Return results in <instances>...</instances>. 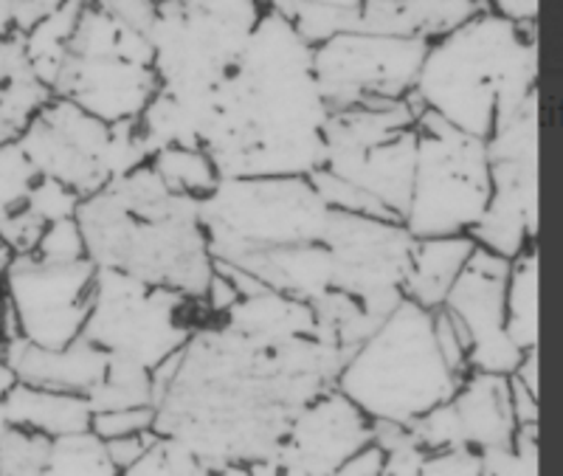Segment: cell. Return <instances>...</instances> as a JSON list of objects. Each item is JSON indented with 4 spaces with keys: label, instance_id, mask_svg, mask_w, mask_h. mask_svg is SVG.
Segmentation results:
<instances>
[{
    "label": "cell",
    "instance_id": "cell-1",
    "mask_svg": "<svg viewBox=\"0 0 563 476\" xmlns=\"http://www.w3.org/2000/svg\"><path fill=\"white\" fill-rule=\"evenodd\" d=\"M327 113L313 45L265 7L243 57L211 97L200 147L220 178H308L324 164Z\"/></svg>",
    "mask_w": 563,
    "mask_h": 476
},
{
    "label": "cell",
    "instance_id": "cell-2",
    "mask_svg": "<svg viewBox=\"0 0 563 476\" xmlns=\"http://www.w3.org/2000/svg\"><path fill=\"white\" fill-rule=\"evenodd\" d=\"M536 79V26L482 12L429 43L411 93L422 110L487 142L493 130L538 97Z\"/></svg>",
    "mask_w": 563,
    "mask_h": 476
},
{
    "label": "cell",
    "instance_id": "cell-3",
    "mask_svg": "<svg viewBox=\"0 0 563 476\" xmlns=\"http://www.w3.org/2000/svg\"><path fill=\"white\" fill-rule=\"evenodd\" d=\"M460 380L437 350L431 310L404 299L369 339L346 355L335 389L372 423L409 429L434 406L451 400Z\"/></svg>",
    "mask_w": 563,
    "mask_h": 476
},
{
    "label": "cell",
    "instance_id": "cell-4",
    "mask_svg": "<svg viewBox=\"0 0 563 476\" xmlns=\"http://www.w3.org/2000/svg\"><path fill=\"white\" fill-rule=\"evenodd\" d=\"M260 0H164L147 40L161 93L209 102L263 18Z\"/></svg>",
    "mask_w": 563,
    "mask_h": 476
},
{
    "label": "cell",
    "instance_id": "cell-5",
    "mask_svg": "<svg viewBox=\"0 0 563 476\" xmlns=\"http://www.w3.org/2000/svg\"><path fill=\"white\" fill-rule=\"evenodd\" d=\"M52 93L104 124L139 122L158 93L147 34L85 3Z\"/></svg>",
    "mask_w": 563,
    "mask_h": 476
},
{
    "label": "cell",
    "instance_id": "cell-6",
    "mask_svg": "<svg viewBox=\"0 0 563 476\" xmlns=\"http://www.w3.org/2000/svg\"><path fill=\"white\" fill-rule=\"evenodd\" d=\"M330 209L310 178H220L200 200V225L211 259L238 263L282 245L321 243Z\"/></svg>",
    "mask_w": 563,
    "mask_h": 476
},
{
    "label": "cell",
    "instance_id": "cell-7",
    "mask_svg": "<svg viewBox=\"0 0 563 476\" xmlns=\"http://www.w3.org/2000/svg\"><path fill=\"white\" fill-rule=\"evenodd\" d=\"M417 155L404 225L415 240L471 234L490 198L485 142L422 110L415 122Z\"/></svg>",
    "mask_w": 563,
    "mask_h": 476
},
{
    "label": "cell",
    "instance_id": "cell-8",
    "mask_svg": "<svg viewBox=\"0 0 563 476\" xmlns=\"http://www.w3.org/2000/svg\"><path fill=\"white\" fill-rule=\"evenodd\" d=\"M18 144L40 178H52L79 198L147 164L135 124H104L68 99L54 97L40 110Z\"/></svg>",
    "mask_w": 563,
    "mask_h": 476
},
{
    "label": "cell",
    "instance_id": "cell-9",
    "mask_svg": "<svg viewBox=\"0 0 563 476\" xmlns=\"http://www.w3.org/2000/svg\"><path fill=\"white\" fill-rule=\"evenodd\" d=\"M195 308L198 299L144 285L122 270L97 268L93 308L82 335L108 358L153 373L198 333Z\"/></svg>",
    "mask_w": 563,
    "mask_h": 476
},
{
    "label": "cell",
    "instance_id": "cell-10",
    "mask_svg": "<svg viewBox=\"0 0 563 476\" xmlns=\"http://www.w3.org/2000/svg\"><path fill=\"white\" fill-rule=\"evenodd\" d=\"M429 43L372 32H341L313 48V74L327 110L397 102L415 90Z\"/></svg>",
    "mask_w": 563,
    "mask_h": 476
},
{
    "label": "cell",
    "instance_id": "cell-11",
    "mask_svg": "<svg viewBox=\"0 0 563 476\" xmlns=\"http://www.w3.org/2000/svg\"><path fill=\"white\" fill-rule=\"evenodd\" d=\"M97 265L43 263L34 254H14L0 277V290L12 305L20 339L45 350L68 347L82 339L93 308Z\"/></svg>",
    "mask_w": 563,
    "mask_h": 476
},
{
    "label": "cell",
    "instance_id": "cell-12",
    "mask_svg": "<svg viewBox=\"0 0 563 476\" xmlns=\"http://www.w3.org/2000/svg\"><path fill=\"white\" fill-rule=\"evenodd\" d=\"M510 259L476 245L442 308L454 316L467 333V373L505 375L510 378L525 358L510 342L505 328V285Z\"/></svg>",
    "mask_w": 563,
    "mask_h": 476
},
{
    "label": "cell",
    "instance_id": "cell-13",
    "mask_svg": "<svg viewBox=\"0 0 563 476\" xmlns=\"http://www.w3.org/2000/svg\"><path fill=\"white\" fill-rule=\"evenodd\" d=\"M372 443V420L339 389H327L290 418L279 454L310 476H327Z\"/></svg>",
    "mask_w": 563,
    "mask_h": 476
},
{
    "label": "cell",
    "instance_id": "cell-14",
    "mask_svg": "<svg viewBox=\"0 0 563 476\" xmlns=\"http://www.w3.org/2000/svg\"><path fill=\"white\" fill-rule=\"evenodd\" d=\"M415 155H417V133L415 128L395 135L378 147L364 150L358 155H341V158H327L321 167L327 173L350 180L358 189H364L369 198H375L386 212L395 214L404 223L406 207H409L411 180H415Z\"/></svg>",
    "mask_w": 563,
    "mask_h": 476
},
{
    "label": "cell",
    "instance_id": "cell-15",
    "mask_svg": "<svg viewBox=\"0 0 563 476\" xmlns=\"http://www.w3.org/2000/svg\"><path fill=\"white\" fill-rule=\"evenodd\" d=\"M0 355L9 361L20 384L70 395H88L108 369V355L85 335L59 350H45L29 344L26 339H14L3 344Z\"/></svg>",
    "mask_w": 563,
    "mask_h": 476
},
{
    "label": "cell",
    "instance_id": "cell-16",
    "mask_svg": "<svg viewBox=\"0 0 563 476\" xmlns=\"http://www.w3.org/2000/svg\"><path fill=\"white\" fill-rule=\"evenodd\" d=\"M462 445L476 454L493 449H507L519 432L510 406V378L505 375L467 373L451 395Z\"/></svg>",
    "mask_w": 563,
    "mask_h": 476
},
{
    "label": "cell",
    "instance_id": "cell-17",
    "mask_svg": "<svg viewBox=\"0 0 563 476\" xmlns=\"http://www.w3.org/2000/svg\"><path fill=\"white\" fill-rule=\"evenodd\" d=\"M482 12V0H364L355 32L434 43Z\"/></svg>",
    "mask_w": 563,
    "mask_h": 476
},
{
    "label": "cell",
    "instance_id": "cell-18",
    "mask_svg": "<svg viewBox=\"0 0 563 476\" xmlns=\"http://www.w3.org/2000/svg\"><path fill=\"white\" fill-rule=\"evenodd\" d=\"M220 324L260 350L279 347V344L294 342V339L316 335L310 302H301V299L279 294V290H263L256 297L240 299Z\"/></svg>",
    "mask_w": 563,
    "mask_h": 476
},
{
    "label": "cell",
    "instance_id": "cell-19",
    "mask_svg": "<svg viewBox=\"0 0 563 476\" xmlns=\"http://www.w3.org/2000/svg\"><path fill=\"white\" fill-rule=\"evenodd\" d=\"M474 248L476 243L471 234L415 240L404 274V288H400L406 302L422 310H440Z\"/></svg>",
    "mask_w": 563,
    "mask_h": 476
},
{
    "label": "cell",
    "instance_id": "cell-20",
    "mask_svg": "<svg viewBox=\"0 0 563 476\" xmlns=\"http://www.w3.org/2000/svg\"><path fill=\"white\" fill-rule=\"evenodd\" d=\"M52 99V88L32 68L23 34H3L0 37V133L14 142Z\"/></svg>",
    "mask_w": 563,
    "mask_h": 476
},
{
    "label": "cell",
    "instance_id": "cell-21",
    "mask_svg": "<svg viewBox=\"0 0 563 476\" xmlns=\"http://www.w3.org/2000/svg\"><path fill=\"white\" fill-rule=\"evenodd\" d=\"M9 425L23 432L43 434L48 440L74 438V434L90 432V403L85 395L54 392L18 384L7 400H3Z\"/></svg>",
    "mask_w": 563,
    "mask_h": 476
},
{
    "label": "cell",
    "instance_id": "cell-22",
    "mask_svg": "<svg viewBox=\"0 0 563 476\" xmlns=\"http://www.w3.org/2000/svg\"><path fill=\"white\" fill-rule=\"evenodd\" d=\"M505 328L510 342L530 353L538 344V257L536 245H527L510 259L505 285Z\"/></svg>",
    "mask_w": 563,
    "mask_h": 476
},
{
    "label": "cell",
    "instance_id": "cell-23",
    "mask_svg": "<svg viewBox=\"0 0 563 476\" xmlns=\"http://www.w3.org/2000/svg\"><path fill=\"white\" fill-rule=\"evenodd\" d=\"M85 3L88 0H63L57 9H52L45 18H40L23 34V45H26L29 59H32V68L48 88H52L59 68H63L68 43L74 37V29H77V20L82 14Z\"/></svg>",
    "mask_w": 563,
    "mask_h": 476
},
{
    "label": "cell",
    "instance_id": "cell-24",
    "mask_svg": "<svg viewBox=\"0 0 563 476\" xmlns=\"http://www.w3.org/2000/svg\"><path fill=\"white\" fill-rule=\"evenodd\" d=\"M150 169L178 198L206 200L220 184V173L203 147H164L150 155Z\"/></svg>",
    "mask_w": 563,
    "mask_h": 476
},
{
    "label": "cell",
    "instance_id": "cell-25",
    "mask_svg": "<svg viewBox=\"0 0 563 476\" xmlns=\"http://www.w3.org/2000/svg\"><path fill=\"white\" fill-rule=\"evenodd\" d=\"M85 398H88L93 414L153 406V378H150L147 369L135 367V364L108 358L104 378Z\"/></svg>",
    "mask_w": 563,
    "mask_h": 476
},
{
    "label": "cell",
    "instance_id": "cell-26",
    "mask_svg": "<svg viewBox=\"0 0 563 476\" xmlns=\"http://www.w3.org/2000/svg\"><path fill=\"white\" fill-rule=\"evenodd\" d=\"M43 476H122L110 463L104 443L90 432L52 440Z\"/></svg>",
    "mask_w": 563,
    "mask_h": 476
},
{
    "label": "cell",
    "instance_id": "cell-27",
    "mask_svg": "<svg viewBox=\"0 0 563 476\" xmlns=\"http://www.w3.org/2000/svg\"><path fill=\"white\" fill-rule=\"evenodd\" d=\"M37 180L40 173L29 162L18 139L0 144V225L26 209L29 195Z\"/></svg>",
    "mask_w": 563,
    "mask_h": 476
},
{
    "label": "cell",
    "instance_id": "cell-28",
    "mask_svg": "<svg viewBox=\"0 0 563 476\" xmlns=\"http://www.w3.org/2000/svg\"><path fill=\"white\" fill-rule=\"evenodd\" d=\"M209 474V465L195 454V451L186 449L184 443L173 438H164L158 434L155 443L150 445V451L139 463L130 465L128 471H122V476H206Z\"/></svg>",
    "mask_w": 563,
    "mask_h": 476
},
{
    "label": "cell",
    "instance_id": "cell-29",
    "mask_svg": "<svg viewBox=\"0 0 563 476\" xmlns=\"http://www.w3.org/2000/svg\"><path fill=\"white\" fill-rule=\"evenodd\" d=\"M52 440L9 425L0 438V476H43Z\"/></svg>",
    "mask_w": 563,
    "mask_h": 476
},
{
    "label": "cell",
    "instance_id": "cell-30",
    "mask_svg": "<svg viewBox=\"0 0 563 476\" xmlns=\"http://www.w3.org/2000/svg\"><path fill=\"white\" fill-rule=\"evenodd\" d=\"M482 476H538V425L516 432L507 449L482 451Z\"/></svg>",
    "mask_w": 563,
    "mask_h": 476
},
{
    "label": "cell",
    "instance_id": "cell-31",
    "mask_svg": "<svg viewBox=\"0 0 563 476\" xmlns=\"http://www.w3.org/2000/svg\"><path fill=\"white\" fill-rule=\"evenodd\" d=\"M32 254L43 263H79V259H88V248H85V237L77 218L45 225V232L40 234Z\"/></svg>",
    "mask_w": 563,
    "mask_h": 476
},
{
    "label": "cell",
    "instance_id": "cell-32",
    "mask_svg": "<svg viewBox=\"0 0 563 476\" xmlns=\"http://www.w3.org/2000/svg\"><path fill=\"white\" fill-rule=\"evenodd\" d=\"M79 203H82V198L77 192H70L68 187H63V184L52 178H40L34 184L32 195H29L26 212L43 225H52L57 220L77 218Z\"/></svg>",
    "mask_w": 563,
    "mask_h": 476
},
{
    "label": "cell",
    "instance_id": "cell-33",
    "mask_svg": "<svg viewBox=\"0 0 563 476\" xmlns=\"http://www.w3.org/2000/svg\"><path fill=\"white\" fill-rule=\"evenodd\" d=\"M147 432H155V406H135V409L97 412L90 418V434L102 440V443Z\"/></svg>",
    "mask_w": 563,
    "mask_h": 476
},
{
    "label": "cell",
    "instance_id": "cell-34",
    "mask_svg": "<svg viewBox=\"0 0 563 476\" xmlns=\"http://www.w3.org/2000/svg\"><path fill=\"white\" fill-rule=\"evenodd\" d=\"M63 0H0V37L26 34L40 18L57 9Z\"/></svg>",
    "mask_w": 563,
    "mask_h": 476
},
{
    "label": "cell",
    "instance_id": "cell-35",
    "mask_svg": "<svg viewBox=\"0 0 563 476\" xmlns=\"http://www.w3.org/2000/svg\"><path fill=\"white\" fill-rule=\"evenodd\" d=\"M420 476H482L479 454L471 449L431 451L422 457Z\"/></svg>",
    "mask_w": 563,
    "mask_h": 476
},
{
    "label": "cell",
    "instance_id": "cell-36",
    "mask_svg": "<svg viewBox=\"0 0 563 476\" xmlns=\"http://www.w3.org/2000/svg\"><path fill=\"white\" fill-rule=\"evenodd\" d=\"M90 3L102 9L108 18L119 20L122 26L133 29L139 34H147L155 14H158V3L155 0H90Z\"/></svg>",
    "mask_w": 563,
    "mask_h": 476
},
{
    "label": "cell",
    "instance_id": "cell-37",
    "mask_svg": "<svg viewBox=\"0 0 563 476\" xmlns=\"http://www.w3.org/2000/svg\"><path fill=\"white\" fill-rule=\"evenodd\" d=\"M155 438H158V432L130 434V438L108 440V443H104V451H108L110 463H113L115 468H119V474H122V471H128L130 465L139 463V460L147 454L150 445L155 443Z\"/></svg>",
    "mask_w": 563,
    "mask_h": 476
},
{
    "label": "cell",
    "instance_id": "cell-38",
    "mask_svg": "<svg viewBox=\"0 0 563 476\" xmlns=\"http://www.w3.org/2000/svg\"><path fill=\"white\" fill-rule=\"evenodd\" d=\"M386 460H384V471L380 476H420V465L422 457H426V451L417 449V443L409 438L404 443H397L395 449L384 451Z\"/></svg>",
    "mask_w": 563,
    "mask_h": 476
},
{
    "label": "cell",
    "instance_id": "cell-39",
    "mask_svg": "<svg viewBox=\"0 0 563 476\" xmlns=\"http://www.w3.org/2000/svg\"><path fill=\"white\" fill-rule=\"evenodd\" d=\"M386 454L375 443H369L366 449H361L358 454H352L350 460L339 465L335 471H330L327 476H380L384 471Z\"/></svg>",
    "mask_w": 563,
    "mask_h": 476
},
{
    "label": "cell",
    "instance_id": "cell-40",
    "mask_svg": "<svg viewBox=\"0 0 563 476\" xmlns=\"http://www.w3.org/2000/svg\"><path fill=\"white\" fill-rule=\"evenodd\" d=\"M485 12L505 18L516 26H536L538 14V0H482Z\"/></svg>",
    "mask_w": 563,
    "mask_h": 476
},
{
    "label": "cell",
    "instance_id": "cell-41",
    "mask_svg": "<svg viewBox=\"0 0 563 476\" xmlns=\"http://www.w3.org/2000/svg\"><path fill=\"white\" fill-rule=\"evenodd\" d=\"M510 406L516 425L525 429V425H538V395H532L530 389L521 387L519 380L510 378Z\"/></svg>",
    "mask_w": 563,
    "mask_h": 476
},
{
    "label": "cell",
    "instance_id": "cell-42",
    "mask_svg": "<svg viewBox=\"0 0 563 476\" xmlns=\"http://www.w3.org/2000/svg\"><path fill=\"white\" fill-rule=\"evenodd\" d=\"M268 9H288V7H316V9H333V12L358 14L364 0H260Z\"/></svg>",
    "mask_w": 563,
    "mask_h": 476
},
{
    "label": "cell",
    "instance_id": "cell-43",
    "mask_svg": "<svg viewBox=\"0 0 563 476\" xmlns=\"http://www.w3.org/2000/svg\"><path fill=\"white\" fill-rule=\"evenodd\" d=\"M251 474L254 476H310L301 468L290 465L288 460H282L279 454H271V457L260 460V463H251Z\"/></svg>",
    "mask_w": 563,
    "mask_h": 476
},
{
    "label": "cell",
    "instance_id": "cell-44",
    "mask_svg": "<svg viewBox=\"0 0 563 476\" xmlns=\"http://www.w3.org/2000/svg\"><path fill=\"white\" fill-rule=\"evenodd\" d=\"M18 384L20 380H18V375H14V369L9 367V361L0 355V403H3L9 395H12V389L18 387Z\"/></svg>",
    "mask_w": 563,
    "mask_h": 476
},
{
    "label": "cell",
    "instance_id": "cell-45",
    "mask_svg": "<svg viewBox=\"0 0 563 476\" xmlns=\"http://www.w3.org/2000/svg\"><path fill=\"white\" fill-rule=\"evenodd\" d=\"M206 476H254V474H251L249 463H225V465H218V468H209V474Z\"/></svg>",
    "mask_w": 563,
    "mask_h": 476
},
{
    "label": "cell",
    "instance_id": "cell-46",
    "mask_svg": "<svg viewBox=\"0 0 563 476\" xmlns=\"http://www.w3.org/2000/svg\"><path fill=\"white\" fill-rule=\"evenodd\" d=\"M9 259H12V252H9L7 245H3V240H0V277H3V268L9 265Z\"/></svg>",
    "mask_w": 563,
    "mask_h": 476
},
{
    "label": "cell",
    "instance_id": "cell-47",
    "mask_svg": "<svg viewBox=\"0 0 563 476\" xmlns=\"http://www.w3.org/2000/svg\"><path fill=\"white\" fill-rule=\"evenodd\" d=\"M7 429H9V420H7V412H3V403H0V438L7 434Z\"/></svg>",
    "mask_w": 563,
    "mask_h": 476
},
{
    "label": "cell",
    "instance_id": "cell-48",
    "mask_svg": "<svg viewBox=\"0 0 563 476\" xmlns=\"http://www.w3.org/2000/svg\"><path fill=\"white\" fill-rule=\"evenodd\" d=\"M3 142H9V139H7V135H3V133H0V144H3Z\"/></svg>",
    "mask_w": 563,
    "mask_h": 476
},
{
    "label": "cell",
    "instance_id": "cell-49",
    "mask_svg": "<svg viewBox=\"0 0 563 476\" xmlns=\"http://www.w3.org/2000/svg\"><path fill=\"white\" fill-rule=\"evenodd\" d=\"M155 3H164V0H155Z\"/></svg>",
    "mask_w": 563,
    "mask_h": 476
},
{
    "label": "cell",
    "instance_id": "cell-50",
    "mask_svg": "<svg viewBox=\"0 0 563 476\" xmlns=\"http://www.w3.org/2000/svg\"><path fill=\"white\" fill-rule=\"evenodd\" d=\"M0 350H3V344H0Z\"/></svg>",
    "mask_w": 563,
    "mask_h": 476
}]
</instances>
